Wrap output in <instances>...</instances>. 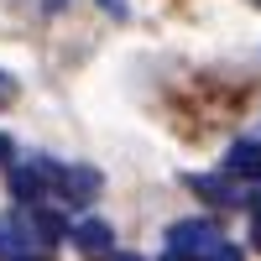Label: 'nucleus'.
I'll use <instances>...</instances> for the list:
<instances>
[{
    "label": "nucleus",
    "instance_id": "7",
    "mask_svg": "<svg viewBox=\"0 0 261 261\" xmlns=\"http://www.w3.org/2000/svg\"><path fill=\"white\" fill-rule=\"evenodd\" d=\"M27 230L37 235L42 246H58L63 235H68V225H63V214H53V209H37V204H32V214H27Z\"/></svg>",
    "mask_w": 261,
    "mask_h": 261
},
{
    "label": "nucleus",
    "instance_id": "13",
    "mask_svg": "<svg viewBox=\"0 0 261 261\" xmlns=\"http://www.w3.org/2000/svg\"><path fill=\"white\" fill-rule=\"evenodd\" d=\"M63 6H68V0H47V11H63Z\"/></svg>",
    "mask_w": 261,
    "mask_h": 261
},
{
    "label": "nucleus",
    "instance_id": "1",
    "mask_svg": "<svg viewBox=\"0 0 261 261\" xmlns=\"http://www.w3.org/2000/svg\"><path fill=\"white\" fill-rule=\"evenodd\" d=\"M167 246L183 251V256H193V261H204L214 246H220V230H214L209 220H183V225L167 230Z\"/></svg>",
    "mask_w": 261,
    "mask_h": 261
},
{
    "label": "nucleus",
    "instance_id": "4",
    "mask_svg": "<svg viewBox=\"0 0 261 261\" xmlns=\"http://www.w3.org/2000/svg\"><path fill=\"white\" fill-rule=\"evenodd\" d=\"M73 230V246L84 251V256H110L115 251V230L105 225V220H79V225H68Z\"/></svg>",
    "mask_w": 261,
    "mask_h": 261
},
{
    "label": "nucleus",
    "instance_id": "12",
    "mask_svg": "<svg viewBox=\"0 0 261 261\" xmlns=\"http://www.w3.org/2000/svg\"><path fill=\"white\" fill-rule=\"evenodd\" d=\"M99 6H105V11H115V16H120V11H125V0H99Z\"/></svg>",
    "mask_w": 261,
    "mask_h": 261
},
{
    "label": "nucleus",
    "instance_id": "8",
    "mask_svg": "<svg viewBox=\"0 0 261 261\" xmlns=\"http://www.w3.org/2000/svg\"><path fill=\"white\" fill-rule=\"evenodd\" d=\"M193 193H204V199H209V204H220V209L241 204V193H235L225 178H193Z\"/></svg>",
    "mask_w": 261,
    "mask_h": 261
},
{
    "label": "nucleus",
    "instance_id": "10",
    "mask_svg": "<svg viewBox=\"0 0 261 261\" xmlns=\"http://www.w3.org/2000/svg\"><path fill=\"white\" fill-rule=\"evenodd\" d=\"M16 94H21V84H16L11 73H0V110H11V105H16Z\"/></svg>",
    "mask_w": 261,
    "mask_h": 261
},
{
    "label": "nucleus",
    "instance_id": "14",
    "mask_svg": "<svg viewBox=\"0 0 261 261\" xmlns=\"http://www.w3.org/2000/svg\"><path fill=\"white\" fill-rule=\"evenodd\" d=\"M115 261H141V256H115Z\"/></svg>",
    "mask_w": 261,
    "mask_h": 261
},
{
    "label": "nucleus",
    "instance_id": "15",
    "mask_svg": "<svg viewBox=\"0 0 261 261\" xmlns=\"http://www.w3.org/2000/svg\"><path fill=\"white\" fill-rule=\"evenodd\" d=\"M256 214H261V193H256Z\"/></svg>",
    "mask_w": 261,
    "mask_h": 261
},
{
    "label": "nucleus",
    "instance_id": "16",
    "mask_svg": "<svg viewBox=\"0 0 261 261\" xmlns=\"http://www.w3.org/2000/svg\"><path fill=\"white\" fill-rule=\"evenodd\" d=\"M256 6H261V0H256Z\"/></svg>",
    "mask_w": 261,
    "mask_h": 261
},
{
    "label": "nucleus",
    "instance_id": "6",
    "mask_svg": "<svg viewBox=\"0 0 261 261\" xmlns=\"http://www.w3.org/2000/svg\"><path fill=\"white\" fill-rule=\"evenodd\" d=\"M21 256H32V230L16 214H0V261H21Z\"/></svg>",
    "mask_w": 261,
    "mask_h": 261
},
{
    "label": "nucleus",
    "instance_id": "2",
    "mask_svg": "<svg viewBox=\"0 0 261 261\" xmlns=\"http://www.w3.org/2000/svg\"><path fill=\"white\" fill-rule=\"evenodd\" d=\"M58 162H47V157H32L27 167H16L11 172V193H16V199H27V204H37L42 199V193H47V183H58Z\"/></svg>",
    "mask_w": 261,
    "mask_h": 261
},
{
    "label": "nucleus",
    "instance_id": "5",
    "mask_svg": "<svg viewBox=\"0 0 261 261\" xmlns=\"http://www.w3.org/2000/svg\"><path fill=\"white\" fill-rule=\"evenodd\" d=\"M225 172L241 178V183H256L261 178V141H235L225 151Z\"/></svg>",
    "mask_w": 261,
    "mask_h": 261
},
{
    "label": "nucleus",
    "instance_id": "9",
    "mask_svg": "<svg viewBox=\"0 0 261 261\" xmlns=\"http://www.w3.org/2000/svg\"><path fill=\"white\" fill-rule=\"evenodd\" d=\"M204 261H246V251H241V246H230V241H220V246H214Z\"/></svg>",
    "mask_w": 261,
    "mask_h": 261
},
{
    "label": "nucleus",
    "instance_id": "11",
    "mask_svg": "<svg viewBox=\"0 0 261 261\" xmlns=\"http://www.w3.org/2000/svg\"><path fill=\"white\" fill-rule=\"evenodd\" d=\"M0 167H11V136H0Z\"/></svg>",
    "mask_w": 261,
    "mask_h": 261
},
{
    "label": "nucleus",
    "instance_id": "3",
    "mask_svg": "<svg viewBox=\"0 0 261 261\" xmlns=\"http://www.w3.org/2000/svg\"><path fill=\"white\" fill-rule=\"evenodd\" d=\"M58 188L68 204H94L99 199V172L94 167H63L58 172Z\"/></svg>",
    "mask_w": 261,
    "mask_h": 261
}]
</instances>
